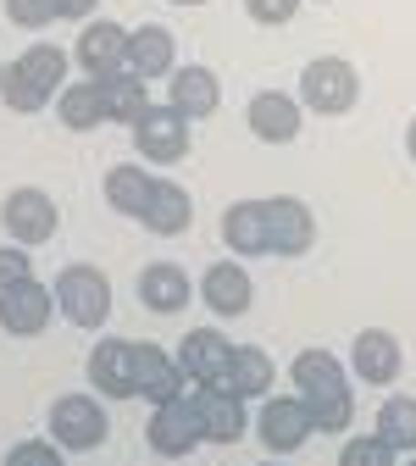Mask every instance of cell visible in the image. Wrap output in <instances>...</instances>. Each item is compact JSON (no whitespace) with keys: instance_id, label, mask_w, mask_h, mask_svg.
<instances>
[{"instance_id":"cell-1","label":"cell","mask_w":416,"mask_h":466,"mask_svg":"<svg viewBox=\"0 0 416 466\" xmlns=\"http://www.w3.org/2000/svg\"><path fill=\"white\" fill-rule=\"evenodd\" d=\"M67 67H73V50L28 45L23 56H12V62L0 67V106L17 111V116H39L45 106H56V95L67 89Z\"/></svg>"},{"instance_id":"cell-2","label":"cell","mask_w":416,"mask_h":466,"mask_svg":"<svg viewBox=\"0 0 416 466\" xmlns=\"http://www.w3.org/2000/svg\"><path fill=\"white\" fill-rule=\"evenodd\" d=\"M45 439H56L67 455H89L111 439V417L100 394H56L50 417H45Z\"/></svg>"},{"instance_id":"cell-3","label":"cell","mask_w":416,"mask_h":466,"mask_svg":"<svg viewBox=\"0 0 416 466\" xmlns=\"http://www.w3.org/2000/svg\"><path fill=\"white\" fill-rule=\"evenodd\" d=\"M50 289H56V311H62L73 328H84V333L106 328V317H111V278L100 267L73 261V267H62V278H56Z\"/></svg>"},{"instance_id":"cell-4","label":"cell","mask_w":416,"mask_h":466,"mask_svg":"<svg viewBox=\"0 0 416 466\" xmlns=\"http://www.w3.org/2000/svg\"><path fill=\"white\" fill-rule=\"evenodd\" d=\"M0 228H6L12 245L39 250V245L56 239V228H62V206H56V195L39 189V184H17V189H6V200H0Z\"/></svg>"},{"instance_id":"cell-5","label":"cell","mask_w":416,"mask_h":466,"mask_svg":"<svg viewBox=\"0 0 416 466\" xmlns=\"http://www.w3.org/2000/svg\"><path fill=\"white\" fill-rule=\"evenodd\" d=\"M361 100V73H355L344 56H311L300 67V106L317 116H344Z\"/></svg>"},{"instance_id":"cell-6","label":"cell","mask_w":416,"mask_h":466,"mask_svg":"<svg viewBox=\"0 0 416 466\" xmlns=\"http://www.w3.org/2000/svg\"><path fill=\"white\" fill-rule=\"evenodd\" d=\"M311 433H317V428H311V411L300 405V394H272V400L256 405V439H261V450H267L272 461L306 450Z\"/></svg>"},{"instance_id":"cell-7","label":"cell","mask_w":416,"mask_h":466,"mask_svg":"<svg viewBox=\"0 0 416 466\" xmlns=\"http://www.w3.org/2000/svg\"><path fill=\"white\" fill-rule=\"evenodd\" d=\"M172 356H178V367H184L189 389H222L228 383V361H233V339L217 322H206V328H189L184 339H178Z\"/></svg>"},{"instance_id":"cell-8","label":"cell","mask_w":416,"mask_h":466,"mask_svg":"<svg viewBox=\"0 0 416 466\" xmlns=\"http://www.w3.org/2000/svg\"><path fill=\"white\" fill-rule=\"evenodd\" d=\"M56 317V289L39 283V278H23L12 289H0V328H6L12 339H39Z\"/></svg>"},{"instance_id":"cell-9","label":"cell","mask_w":416,"mask_h":466,"mask_svg":"<svg viewBox=\"0 0 416 466\" xmlns=\"http://www.w3.org/2000/svg\"><path fill=\"white\" fill-rule=\"evenodd\" d=\"M134 150L145 167H178L189 156V116H178L172 106H150L134 128Z\"/></svg>"},{"instance_id":"cell-10","label":"cell","mask_w":416,"mask_h":466,"mask_svg":"<svg viewBox=\"0 0 416 466\" xmlns=\"http://www.w3.org/2000/svg\"><path fill=\"white\" fill-rule=\"evenodd\" d=\"M89 389L100 400H139V356H134V339H100L89 350Z\"/></svg>"},{"instance_id":"cell-11","label":"cell","mask_w":416,"mask_h":466,"mask_svg":"<svg viewBox=\"0 0 416 466\" xmlns=\"http://www.w3.org/2000/svg\"><path fill=\"white\" fill-rule=\"evenodd\" d=\"M350 372L372 389H394L400 372H405V344L389 328H361L350 339Z\"/></svg>"},{"instance_id":"cell-12","label":"cell","mask_w":416,"mask_h":466,"mask_svg":"<svg viewBox=\"0 0 416 466\" xmlns=\"http://www.w3.org/2000/svg\"><path fill=\"white\" fill-rule=\"evenodd\" d=\"M145 444L161 455V461H189L206 433H200V417H195V405L189 400H172V405H156L150 422H145Z\"/></svg>"},{"instance_id":"cell-13","label":"cell","mask_w":416,"mask_h":466,"mask_svg":"<svg viewBox=\"0 0 416 466\" xmlns=\"http://www.w3.org/2000/svg\"><path fill=\"white\" fill-rule=\"evenodd\" d=\"M128 34H134V28L106 23V17L84 23V28H78V45H73L78 73H84V78H111V73H123V67H128Z\"/></svg>"},{"instance_id":"cell-14","label":"cell","mask_w":416,"mask_h":466,"mask_svg":"<svg viewBox=\"0 0 416 466\" xmlns=\"http://www.w3.org/2000/svg\"><path fill=\"white\" fill-rule=\"evenodd\" d=\"M189 405L200 417L206 444H239L250 433V400H239L233 389H189Z\"/></svg>"},{"instance_id":"cell-15","label":"cell","mask_w":416,"mask_h":466,"mask_svg":"<svg viewBox=\"0 0 416 466\" xmlns=\"http://www.w3.org/2000/svg\"><path fill=\"white\" fill-rule=\"evenodd\" d=\"M200 300L211 306V317H245L250 306H256V278H250V267L245 261H211L206 272H200Z\"/></svg>"},{"instance_id":"cell-16","label":"cell","mask_w":416,"mask_h":466,"mask_svg":"<svg viewBox=\"0 0 416 466\" xmlns=\"http://www.w3.org/2000/svg\"><path fill=\"white\" fill-rule=\"evenodd\" d=\"M134 356H139V400L150 405H172V400H189V378L178 367V356H167V344L156 339H134Z\"/></svg>"},{"instance_id":"cell-17","label":"cell","mask_w":416,"mask_h":466,"mask_svg":"<svg viewBox=\"0 0 416 466\" xmlns=\"http://www.w3.org/2000/svg\"><path fill=\"white\" fill-rule=\"evenodd\" d=\"M222 245L233 261H261L272 256V222H267V200H233L222 211Z\"/></svg>"},{"instance_id":"cell-18","label":"cell","mask_w":416,"mask_h":466,"mask_svg":"<svg viewBox=\"0 0 416 466\" xmlns=\"http://www.w3.org/2000/svg\"><path fill=\"white\" fill-rule=\"evenodd\" d=\"M134 295H139L145 311L178 317V311H189V300L200 295V289H195V278L178 267V261H150V267L139 272V283H134Z\"/></svg>"},{"instance_id":"cell-19","label":"cell","mask_w":416,"mask_h":466,"mask_svg":"<svg viewBox=\"0 0 416 466\" xmlns=\"http://www.w3.org/2000/svg\"><path fill=\"white\" fill-rule=\"evenodd\" d=\"M245 123H250V134L261 145H294V139H300V128H306V116H300V100H294V95L261 89L245 106Z\"/></svg>"},{"instance_id":"cell-20","label":"cell","mask_w":416,"mask_h":466,"mask_svg":"<svg viewBox=\"0 0 416 466\" xmlns=\"http://www.w3.org/2000/svg\"><path fill=\"white\" fill-rule=\"evenodd\" d=\"M267 222H272V256L300 261L317 245V217H311L306 200H294V195H267Z\"/></svg>"},{"instance_id":"cell-21","label":"cell","mask_w":416,"mask_h":466,"mask_svg":"<svg viewBox=\"0 0 416 466\" xmlns=\"http://www.w3.org/2000/svg\"><path fill=\"white\" fill-rule=\"evenodd\" d=\"M167 106L178 116H189V123H206V116L222 111V78L211 67H178L167 78Z\"/></svg>"},{"instance_id":"cell-22","label":"cell","mask_w":416,"mask_h":466,"mask_svg":"<svg viewBox=\"0 0 416 466\" xmlns=\"http://www.w3.org/2000/svg\"><path fill=\"white\" fill-rule=\"evenodd\" d=\"M189 222H195L189 189L172 184V178H156V189H150V200H145V211H139V228L156 233V239H178V233H189Z\"/></svg>"},{"instance_id":"cell-23","label":"cell","mask_w":416,"mask_h":466,"mask_svg":"<svg viewBox=\"0 0 416 466\" xmlns=\"http://www.w3.org/2000/svg\"><path fill=\"white\" fill-rule=\"evenodd\" d=\"M289 383L300 400H322V394H350V378H344V361L333 350H300V356L289 361Z\"/></svg>"},{"instance_id":"cell-24","label":"cell","mask_w":416,"mask_h":466,"mask_svg":"<svg viewBox=\"0 0 416 466\" xmlns=\"http://www.w3.org/2000/svg\"><path fill=\"white\" fill-rule=\"evenodd\" d=\"M56 116H62V128H73V134L106 128L111 123V111H106V78H84L78 73V84H67L62 95H56Z\"/></svg>"},{"instance_id":"cell-25","label":"cell","mask_w":416,"mask_h":466,"mask_svg":"<svg viewBox=\"0 0 416 466\" xmlns=\"http://www.w3.org/2000/svg\"><path fill=\"white\" fill-rule=\"evenodd\" d=\"M128 73H139L145 84L178 73V39H172L161 23H139V28L128 34Z\"/></svg>"},{"instance_id":"cell-26","label":"cell","mask_w":416,"mask_h":466,"mask_svg":"<svg viewBox=\"0 0 416 466\" xmlns=\"http://www.w3.org/2000/svg\"><path fill=\"white\" fill-rule=\"evenodd\" d=\"M239 400H272L278 389V361L267 356L261 344H233V361H228V383Z\"/></svg>"},{"instance_id":"cell-27","label":"cell","mask_w":416,"mask_h":466,"mask_svg":"<svg viewBox=\"0 0 416 466\" xmlns=\"http://www.w3.org/2000/svg\"><path fill=\"white\" fill-rule=\"evenodd\" d=\"M150 189H156V172H145V161H117L106 178H100L106 206H111L117 217H134V222H139V211H145Z\"/></svg>"},{"instance_id":"cell-28","label":"cell","mask_w":416,"mask_h":466,"mask_svg":"<svg viewBox=\"0 0 416 466\" xmlns=\"http://www.w3.org/2000/svg\"><path fill=\"white\" fill-rule=\"evenodd\" d=\"M372 433L394 450V455H416V394H389L378 405Z\"/></svg>"},{"instance_id":"cell-29","label":"cell","mask_w":416,"mask_h":466,"mask_svg":"<svg viewBox=\"0 0 416 466\" xmlns=\"http://www.w3.org/2000/svg\"><path fill=\"white\" fill-rule=\"evenodd\" d=\"M106 111H111V123H123V128H139V116L150 111V89L139 73H111L106 78Z\"/></svg>"},{"instance_id":"cell-30","label":"cell","mask_w":416,"mask_h":466,"mask_svg":"<svg viewBox=\"0 0 416 466\" xmlns=\"http://www.w3.org/2000/svg\"><path fill=\"white\" fill-rule=\"evenodd\" d=\"M311 411V428L317 433H350L355 422V394H322V400H300Z\"/></svg>"},{"instance_id":"cell-31","label":"cell","mask_w":416,"mask_h":466,"mask_svg":"<svg viewBox=\"0 0 416 466\" xmlns=\"http://www.w3.org/2000/svg\"><path fill=\"white\" fill-rule=\"evenodd\" d=\"M339 466H400V455H394L378 433H355V439H344Z\"/></svg>"},{"instance_id":"cell-32","label":"cell","mask_w":416,"mask_h":466,"mask_svg":"<svg viewBox=\"0 0 416 466\" xmlns=\"http://www.w3.org/2000/svg\"><path fill=\"white\" fill-rule=\"evenodd\" d=\"M6 23L23 28V34H39L50 23H62V6H56V0H6Z\"/></svg>"},{"instance_id":"cell-33","label":"cell","mask_w":416,"mask_h":466,"mask_svg":"<svg viewBox=\"0 0 416 466\" xmlns=\"http://www.w3.org/2000/svg\"><path fill=\"white\" fill-rule=\"evenodd\" d=\"M6 466H67V450L56 439H17L6 450Z\"/></svg>"},{"instance_id":"cell-34","label":"cell","mask_w":416,"mask_h":466,"mask_svg":"<svg viewBox=\"0 0 416 466\" xmlns=\"http://www.w3.org/2000/svg\"><path fill=\"white\" fill-rule=\"evenodd\" d=\"M245 12H250V23H261V28H283V23H294L300 0H245Z\"/></svg>"},{"instance_id":"cell-35","label":"cell","mask_w":416,"mask_h":466,"mask_svg":"<svg viewBox=\"0 0 416 466\" xmlns=\"http://www.w3.org/2000/svg\"><path fill=\"white\" fill-rule=\"evenodd\" d=\"M23 278H34L28 250H23V245H0V289H12V283H23Z\"/></svg>"},{"instance_id":"cell-36","label":"cell","mask_w":416,"mask_h":466,"mask_svg":"<svg viewBox=\"0 0 416 466\" xmlns=\"http://www.w3.org/2000/svg\"><path fill=\"white\" fill-rule=\"evenodd\" d=\"M56 6H62V23H95L100 0H56Z\"/></svg>"},{"instance_id":"cell-37","label":"cell","mask_w":416,"mask_h":466,"mask_svg":"<svg viewBox=\"0 0 416 466\" xmlns=\"http://www.w3.org/2000/svg\"><path fill=\"white\" fill-rule=\"evenodd\" d=\"M405 156L416 161V116H411V128H405Z\"/></svg>"},{"instance_id":"cell-38","label":"cell","mask_w":416,"mask_h":466,"mask_svg":"<svg viewBox=\"0 0 416 466\" xmlns=\"http://www.w3.org/2000/svg\"><path fill=\"white\" fill-rule=\"evenodd\" d=\"M172 6H206V0H172Z\"/></svg>"},{"instance_id":"cell-39","label":"cell","mask_w":416,"mask_h":466,"mask_svg":"<svg viewBox=\"0 0 416 466\" xmlns=\"http://www.w3.org/2000/svg\"><path fill=\"white\" fill-rule=\"evenodd\" d=\"M400 466H416V455H405V461H400Z\"/></svg>"},{"instance_id":"cell-40","label":"cell","mask_w":416,"mask_h":466,"mask_svg":"<svg viewBox=\"0 0 416 466\" xmlns=\"http://www.w3.org/2000/svg\"><path fill=\"white\" fill-rule=\"evenodd\" d=\"M261 466H283V461H261Z\"/></svg>"},{"instance_id":"cell-41","label":"cell","mask_w":416,"mask_h":466,"mask_svg":"<svg viewBox=\"0 0 416 466\" xmlns=\"http://www.w3.org/2000/svg\"><path fill=\"white\" fill-rule=\"evenodd\" d=\"M317 6H328V0H317Z\"/></svg>"}]
</instances>
